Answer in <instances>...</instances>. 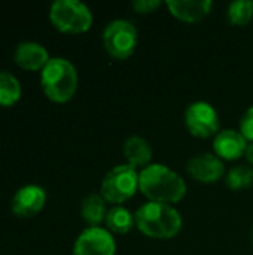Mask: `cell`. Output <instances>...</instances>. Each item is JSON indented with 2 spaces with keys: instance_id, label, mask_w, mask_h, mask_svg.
I'll return each mask as SVG.
<instances>
[{
  "instance_id": "obj_1",
  "label": "cell",
  "mask_w": 253,
  "mask_h": 255,
  "mask_svg": "<svg viewBox=\"0 0 253 255\" xmlns=\"http://www.w3.org/2000/svg\"><path fill=\"white\" fill-rule=\"evenodd\" d=\"M139 190L155 203L171 205L180 202L186 194L185 181L164 164H151L139 173Z\"/></svg>"
},
{
  "instance_id": "obj_2",
  "label": "cell",
  "mask_w": 253,
  "mask_h": 255,
  "mask_svg": "<svg viewBox=\"0 0 253 255\" xmlns=\"http://www.w3.org/2000/svg\"><path fill=\"white\" fill-rule=\"evenodd\" d=\"M137 230L151 239H173L183 226L182 215L171 205L148 202L140 206L134 214Z\"/></svg>"
},
{
  "instance_id": "obj_3",
  "label": "cell",
  "mask_w": 253,
  "mask_h": 255,
  "mask_svg": "<svg viewBox=\"0 0 253 255\" xmlns=\"http://www.w3.org/2000/svg\"><path fill=\"white\" fill-rule=\"evenodd\" d=\"M45 94L57 103L69 102L78 88V72L75 66L61 57L49 58L40 73Z\"/></svg>"
},
{
  "instance_id": "obj_4",
  "label": "cell",
  "mask_w": 253,
  "mask_h": 255,
  "mask_svg": "<svg viewBox=\"0 0 253 255\" xmlns=\"http://www.w3.org/2000/svg\"><path fill=\"white\" fill-rule=\"evenodd\" d=\"M49 18L55 28L70 34L84 33L92 24V13L89 7L79 0L54 1L49 9Z\"/></svg>"
},
{
  "instance_id": "obj_5",
  "label": "cell",
  "mask_w": 253,
  "mask_h": 255,
  "mask_svg": "<svg viewBox=\"0 0 253 255\" xmlns=\"http://www.w3.org/2000/svg\"><path fill=\"white\" fill-rule=\"evenodd\" d=\"M139 190V173L130 164H119L109 170L101 181L100 194L113 206L130 200Z\"/></svg>"
},
{
  "instance_id": "obj_6",
  "label": "cell",
  "mask_w": 253,
  "mask_h": 255,
  "mask_svg": "<svg viewBox=\"0 0 253 255\" xmlns=\"http://www.w3.org/2000/svg\"><path fill=\"white\" fill-rule=\"evenodd\" d=\"M106 52L115 60H127L137 46V28L127 19L110 21L103 31Z\"/></svg>"
},
{
  "instance_id": "obj_7",
  "label": "cell",
  "mask_w": 253,
  "mask_h": 255,
  "mask_svg": "<svg viewBox=\"0 0 253 255\" xmlns=\"http://www.w3.org/2000/svg\"><path fill=\"white\" fill-rule=\"evenodd\" d=\"M185 126L192 136L207 139L218 134L219 115L210 103L195 102L185 111Z\"/></svg>"
},
{
  "instance_id": "obj_8",
  "label": "cell",
  "mask_w": 253,
  "mask_h": 255,
  "mask_svg": "<svg viewBox=\"0 0 253 255\" xmlns=\"http://www.w3.org/2000/svg\"><path fill=\"white\" fill-rule=\"evenodd\" d=\"M116 244L112 233L103 227H88L73 247V255H115Z\"/></svg>"
},
{
  "instance_id": "obj_9",
  "label": "cell",
  "mask_w": 253,
  "mask_h": 255,
  "mask_svg": "<svg viewBox=\"0 0 253 255\" xmlns=\"http://www.w3.org/2000/svg\"><path fill=\"white\" fill-rule=\"evenodd\" d=\"M188 173L201 184H215L225 176V164L215 154H198L186 164Z\"/></svg>"
},
{
  "instance_id": "obj_10",
  "label": "cell",
  "mask_w": 253,
  "mask_h": 255,
  "mask_svg": "<svg viewBox=\"0 0 253 255\" xmlns=\"http://www.w3.org/2000/svg\"><path fill=\"white\" fill-rule=\"evenodd\" d=\"M46 202V193L42 187L30 184L21 187L12 199V211L18 217H33L40 212Z\"/></svg>"
},
{
  "instance_id": "obj_11",
  "label": "cell",
  "mask_w": 253,
  "mask_h": 255,
  "mask_svg": "<svg viewBox=\"0 0 253 255\" xmlns=\"http://www.w3.org/2000/svg\"><path fill=\"white\" fill-rule=\"evenodd\" d=\"M248 140L240 133V130H224L219 131L213 139V151L215 155L221 160L234 161L245 155L248 148Z\"/></svg>"
},
{
  "instance_id": "obj_12",
  "label": "cell",
  "mask_w": 253,
  "mask_h": 255,
  "mask_svg": "<svg viewBox=\"0 0 253 255\" xmlns=\"http://www.w3.org/2000/svg\"><path fill=\"white\" fill-rule=\"evenodd\" d=\"M166 6L170 13L188 24H195L203 21L212 10V0H167Z\"/></svg>"
},
{
  "instance_id": "obj_13",
  "label": "cell",
  "mask_w": 253,
  "mask_h": 255,
  "mask_svg": "<svg viewBox=\"0 0 253 255\" xmlns=\"http://www.w3.org/2000/svg\"><path fill=\"white\" fill-rule=\"evenodd\" d=\"M13 60L25 70H39L49 61V55L46 48L37 42H21L13 51Z\"/></svg>"
},
{
  "instance_id": "obj_14",
  "label": "cell",
  "mask_w": 253,
  "mask_h": 255,
  "mask_svg": "<svg viewBox=\"0 0 253 255\" xmlns=\"http://www.w3.org/2000/svg\"><path fill=\"white\" fill-rule=\"evenodd\" d=\"M124 155L127 164L136 167H148L152 160V148L146 139L140 136H131L124 143Z\"/></svg>"
},
{
  "instance_id": "obj_15",
  "label": "cell",
  "mask_w": 253,
  "mask_h": 255,
  "mask_svg": "<svg viewBox=\"0 0 253 255\" xmlns=\"http://www.w3.org/2000/svg\"><path fill=\"white\" fill-rule=\"evenodd\" d=\"M106 200L101 197V194L92 193L88 194L81 205V215L85 220V223L89 224V227H100L101 223H104L107 215V206Z\"/></svg>"
},
{
  "instance_id": "obj_16",
  "label": "cell",
  "mask_w": 253,
  "mask_h": 255,
  "mask_svg": "<svg viewBox=\"0 0 253 255\" xmlns=\"http://www.w3.org/2000/svg\"><path fill=\"white\" fill-rule=\"evenodd\" d=\"M104 224L107 230L115 235H127L136 227L134 215L122 206H112L107 211Z\"/></svg>"
},
{
  "instance_id": "obj_17",
  "label": "cell",
  "mask_w": 253,
  "mask_h": 255,
  "mask_svg": "<svg viewBox=\"0 0 253 255\" xmlns=\"http://www.w3.org/2000/svg\"><path fill=\"white\" fill-rule=\"evenodd\" d=\"M21 97L19 81L6 70H0V105L10 106L16 103Z\"/></svg>"
},
{
  "instance_id": "obj_18",
  "label": "cell",
  "mask_w": 253,
  "mask_h": 255,
  "mask_svg": "<svg viewBox=\"0 0 253 255\" xmlns=\"http://www.w3.org/2000/svg\"><path fill=\"white\" fill-rule=\"evenodd\" d=\"M225 182L233 191H242L251 188L253 185V167L248 164L231 167L227 173Z\"/></svg>"
},
{
  "instance_id": "obj_19",
  "label": "cell",
  "mask_w": 253,
  "mask_h": 255,
  "mask_svg": "<svg viewBox=\"0 0 253 255\" xmlns=\"http://www.w3.org/2000/svg\"><path fill=\"white\" fill-rule=\"evenodd\" d=\"M227 16L233 25L243 27L249 24L253 18V1L252 0H236L230 3L227 9Z\"/></svg>"
},
{
  "instance_id": "obj_20",
  "label": "cell",
  "mask_w": 253,
  "mask_h": 255,
  "mask_svg": "<svg viewBox=\"0 0 253 255\" xmlns=\"http://www.w3.org/2000/svg\"><path fill=\"white\" fill-rule=\"evenodd\" d=\"M240 133L248 142H253V106H251L240 120Z\"/></svg>"
},
{
  "instance_id": "obj_21",
  "label": "cell",
  "mask_w": 253,
  "mask_h": 255,
  "mask_svg": "<svg viewBox=\"0 0 253 255\" xmlns=\"http://www.w3.org/2000/svg\"><path fill=\"white\" fill-rule=\"evenodd\" d=\"M163 4L161 0H136L133 1V9L137 13H152Z\"/></svg>"
},
{
  "instance_id": "obj_22",
  "label": "cell",
  "mask_w": 253,
  "mask_h": 255,
  "mask_svg": "<svg viewBox=\"0 0 253 255\" xmlns=\"http://www.w3.org/2000/svg\"><path fill=\"white\" fill-rule=\"evenodd\" d=\"M245 158L248 160L249 164L253 166V142L248 143V148H246V152H245Z\"/></svg>"
},
{
  "instance_id": "obj_23",
  "label": "cell",
  "mask_w": 253,
  "mask_h": 255,
  "mask_svg": "<svg viewBox=\"0 0 253 255\" xmlns=\"http://www.w3.org/2000/svg\"><path fill=\"white\" fill-rule=\"evenodd\" d=\"M252 242H253V233H252Z\"/></svg>"
}]
</instances>
